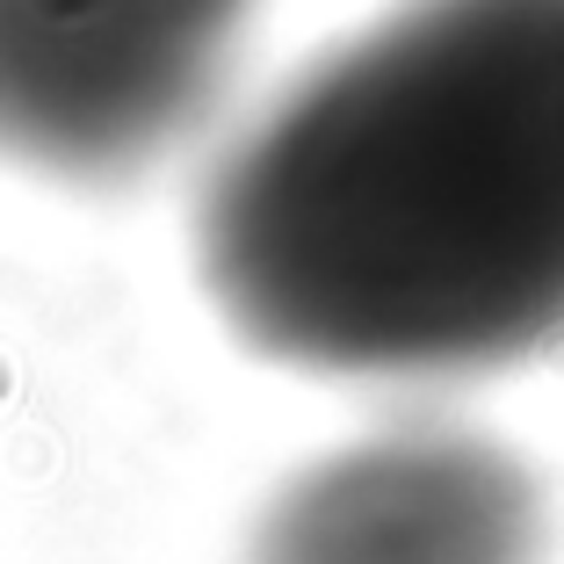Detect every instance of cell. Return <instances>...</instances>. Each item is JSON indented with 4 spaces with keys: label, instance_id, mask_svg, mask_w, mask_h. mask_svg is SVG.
I'll return each mask as SVG.
<instances>
[{
    "label": "cell",
    "instance_id": "1",
    "mask_svg": "<svg viewBox=\"0 0 564 564\" xmlns=\"http://www.w3.org/2000/svg\"><path fill=\"white\" fill-rule=\"evenodd\" d=\"M203 275L326 377H470L564 340V0H405L210 174Z\"/></svg>",
    "mask_w": 564,
    "mask_h": 564
},
{
    "label": "cell",
    "instance_id": "2",
    "mask_svg": "<svg viewBox=\"0 0 564 564\" xmlns=\"http://www.w3.org/2000/svg\"><path fill=\"white\" fill-rule=\"evenodd\" d=\"M253 0H0V152L109 182L210 109Z\"/></svg>",
    "mask_w": 564,
    "mask_h": 564
},
{
    "label": "cell",
    "instance_id": "3",
    "mask_svg": "<svg viewBox=\"0 0 564 564\" xmlns=\"http://www.w3.org/2000/svg\"><path fill=\"white\" fill-rule=\"evenodd\" d=\"M543 499L499 442L391 427L275 492L247 564H535Z\"/></svg>",
    "mask_w": 564,
    "mask_h": 564
}]
</instances>
